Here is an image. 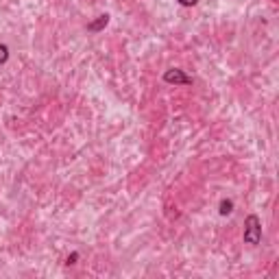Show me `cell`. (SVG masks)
<instances>
[{"mask_svg": "<svg viewBox=\"0 0 279 279\" xmlns=\"http://www.w3.org/2000/svg\"><path fill=\"white\" fill-rule=\"evenodd\" d=\"M231 212H233V201L231 199H223V201H220V207H218L220 216H229Z\"/></svg>", "mask_w": 279, "mask_h": 279, "instance_id": "obj_4", "label": "cell"}, {"mask_svg": "<svg viewBox=\"0 0 279 279\" xmlns=\"http://www.w3.org/2000/svg\"><path fill=\"white\" fill-rule=\"evenodd\" d=\"M109 20H111V18H109V13H102V16H99L94 22H90V24H87V31H90V33H101L102 28H105L107 24H109Z\"/></svg>", "mask_w": 279, "mask_h": 279, "instance_id": "obj_3", "label": "cell"}, {"mask_svg": "<svg viewBox=\"0 0 279 279\" xmlns=\"http://www.w3.org/2000/svg\"><path fill=\"white\" fill-rule=\"evenodd\" d=\"M259 240H262V223L255 214H251L244 220V242L255 247V244H259Z\"/></svg>", "mask_w": 279, "mask_h": 279, "instance_id": "obj_1", "label": "cell"}, {"mask_svg": "<svg viewBox=\"0 0 279 279\" xmlns=\"http://www.w3.org/2000/svg\"><path fill=\"white\" fill-rule=\"evenodd\" d=\"M197 2H199V0H179L181 7H194Z\"/></svg>", "mask_w": 279, "mask_h": 279, "instance_id": "obj_7", "label": "cell"}, {"mask_svg": "<svg viewBox=\"0 0 279 279\" xmlns=\"http://www.w3.org/2000/svg\"><path fill=\"white\" fill-rule=\"evenodd\" d=\"M164 81L170 83V85H192V76H188L183 70L179 68H170V70L164 72Z\"/></svg>", "mask_w": 279, "mask_h": 279, "instance_id": "obj_2", "label": "cell"}, {"mask_svg": "<svg viewBox=\"0 0 279 279\" xmlns=\"http://www.w3.org/2000/svg\"><path fill=\"white\" fill-rule=\"evenodd\" d=\"M76 259H79V253H70V255H68V259H66V264L68 266H70V264H76Z\"/></svg>", "mask_w": 279, "mask_h": 279, "instance_id": "obj_6", "label": "cell"}, {"mask_svg": "<svg viewBox=\"0 0 279 279\" xmlns=\"http://www.w3.org/2000/svg\"><path fill=\"white\" fill-rule=\"evenodd\" d=\"M7 59H9V48L4 46V44H0V66L7 63Z\"/></svg>", "mask_w": 279, "mask_h": 279, "instance_id": "obj_5", "label": "cell"}]
</instances>
